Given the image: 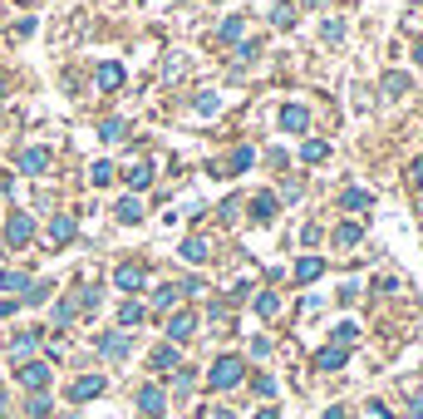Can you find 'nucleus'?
<instances>
[{
  "label": "nucleus",
  "instance_id": "1",
  "mask_svg": "<svg viewBox=\"0 0 423 419\" xmlns=\"http://www.w3.org/2000/svg\"><path fill=\"white\" fill-rule=\"evenodd\" d=\"M241 380H246L241 355H216V365H212V390H216V395H226V390H236Z\"/></svg>",
  "mask_w": 423,
  "mask_h": 419
},
{
  "label": "nucleus",
  "instance_id": "2",
  "mask_svg": "<svg viewBox=\"0 0 423 419\" xmlns=\"http://www.w3.org/2000/svg\"><path fill=\"white\" fill-rule=\"evenodd\" d=\"M104 390H108L104 375H79V380L69 385V400H74V405H89V400H99Z\"/></svg>",
  "mask_w": 423,
  "mask_h": 419
},
{
  "label": "nucleus",
  "instance_id": "3",
  "mask_svg": "<svg viewBox=\"0 0 423 419\" xmlns=\"http://www.w3.org/2000/svg\"><path fill=\"white\" fill-rule=\"evenodd\" d=\"M30 237H35V217H30V212H10V222H5V242H10V247H25Z\"/></svg>",
  "mask_w": 423,
  "mask_h": 419
},
{
  "label": "nucleus",
  "instance_id": "4",
  "mask_svg": "<svg viewBox=\"0 0 423 419\" xmlns=\"http://www.w3.org/2000/svg\"><path fill=\"white\" fill-rule=\"evenodd\" d=\"M50 375H54V370H50L45 360H25V365L15 370V380H20L25 390H45V385H50Z\"/></svg>",
  "mask_w": 423,
  "mask_h": 419
},
{
  "label": "nucleus",
  "instance_id": "5",
  "mask_svg": "<svg viewBox=\"0 0 423 419\" xmlns=\"http://www.w3.org/2000/svg\"><path fill=\"white\" fill-rule=\"evenodd\" d=\"M128 350H133V335L128 330H104L99 335V355H108V360H123Z\"/></svg>",
  "mask_w": 423,
  "mask_h": 419
},
{
  "label": "nucleus",
  "instance_id": "6",
  "mask_svg": "<svg viewBox=\"0 0 423 419\" xmlns=\"http://www.w3.org/2000/svg\"><path fill=\"white\" fill-rule=\"evenodd\" d=\"M192 335H197V315L192 311L168 315V340H173V345H182V340H192Z\"/></svg>",
  "mask_w": 423,
  "mask_h": 419
},
{
  "label": "nucleus",
  "instance_id": "7",
  "mask_svg": "<svg viewBox=\"0 0 423 419\" xmlns=\"http://www.w3.org/2000/svg\"><path fill=\"white\" fill-rule=\"evenodd\" d=\"M143 281H148V272H143L138 262H123V267L113 272V286H118V291H143Z\"/></svg>",
  "mask_w": 423,
  "mask_h": 419
},
{
  "label": "nucleus",
  "instance_id": "8",
  "mask_svg": "<svg viewBox=\"0 0 423 419\" xmlns=\"http://www.w3.org/2000/svg\"><path fill=\"white\" fill-rule=\"evenodd\" d=\"M138 410H143L148 419H163V410H168V395H163L158 385H143V390H138Z\"/></svg>",
  "mask_w": 423,
  "mask_h": 419
},
{
  "label": "nucleus",
  "instance_id": "9",
  "mask_svg": "<svg viewBox=\"0 0 423 419\" xmlns=\"http://www.w3.org/2000/svg\"><path fill=\"white\" fill-rule=\"evenodd\" d=\"M281 128H286V133H306V128H311V108L306 104H286L281 108Z\"/></svg>",
  "mask_w": 423,
  "mask_h": 419
},
{
  "label": "nucleus",
  "instance_id": "10",
  "mask_svg": "<svg viewBox=\"0 0 423 419\" xmlns=\"http://www.w3.org/2000/svg\"><path fill=\"white\" fill-rule=\"evenodd\" d=\"M45 168H50V148H25V153H20V173L40 178Z\"/></svg>",
  "mask_w": 423,
  "mask_h": 419
},
{
  "label": "nucleus",
  "instance_id": "11",
  "mask_svg": "<svg viewBox=\"0 0 423 419\" xmlns=\"http://www.w3.org/2000/svg\"><path fill=\"white\" fill-rule=\"evenodd\" d=\"M64 242H74V217L69 212L50 217V247H64Z\"/></svg>",
  "mask_w": 423,
  "mask_h": 419
},
{
  "label": "nucleus",
  "instance_id": "12",
  "mask_svg": "<svg viewBox=\"0 0 423 419\" xmlns=\"http://www.w3.org/2000/svg\"><path fill=\"white\" fill-rule=\"evenodd\" d=\"M35 350H40V330H20V335L10 340V355H15L20 365H25V355H35Z\"/></svg>",
  "mask_w": 423,
  "mask_h": 419
},
{
  "label": "nucleus",
  "instance_id": "13",
  "mask_svg": "<svg viewBox=\"0 0 423 419\" xmlns=\"http://www.w3.org/2000/svg\"><path fill=\"white\" fill-rule=\"evenodd\" d=\"M30 286H35V281H30L25 272H0V291H5V296H20V301H25Z\"/></svg>",
  "mask_w": 423,
  "mask_h": 419
},
{
  "label": "nucleus",
  "instance_id": "14",
  "mask_svg": "<svg viewBox=\"0 0 423 419\" xmlns=\"http://www.w3.org/2000/svg\"><path fill=\"white\" fill-rule=\"evenodd\" d=\"M276 212H281V203H276L271 193H256V198H251V217H256V222H271Z\"/></svg>",
  "mask_w": 423,
  "mask_h": 419
},
{
  "label": "nucleus",
  "instance_id": "15",
  "mask_svg": "<svg viewBox=\"0 0 423 419\" xmlns=\"http://www.w3.org/2000/svg\"><path fill=\"white\" fill-rule=\"evenodd\" d=\"M143 320H148V306H138V301H123V306H118V325H123V330H133V325H143Z\"/></svg>",
  "mask_w": 423,
  "mask_h": 419
},
{
  "label": "nucleus",
  "instance_id": "16",
  "mask_svg": "<svg viewBox=\"0 0 423 419\" xmlns=\"http://www.w3.org/2000/svg\"><path fill=\"white\" fill-rule=\"evenodd\" d=\"M148 360H153V370H178V360H182V355H178V345L168 340V345H158Z\"/></svg>",
  "mask_w": 423,
  "mask_h": 419
},
{
  "label": "nucleus",
  "instance_id": "17",
  "mask_svg": "<svg viewBox=\"0 0 423 419\" xmlns=\"http://www.w3.org/2000/svg\"><path fill=\"white\" fill-rule=\"evenodd\" d=\"M344 360H349V355H344V345H325V350L315 355V370H340Z\"/></svg>",
  "mask_w": 423,
  "mask_h": 419
},
{
  "label": "nucleus",
  "instance_id": "18",
  "mask_svg": "<svg viewBox=\"0 0 423 419\" xmlns=\"http://www.w3.org/2000/svg\"><path fill=\"white\" fill-rule=\"evenodd\" d=\"M340 203H344V212H364L374 198H369L364 188H344V193H340Z\"/></svg>",
  "mask_w": 423,
  "mask_h": 419
},
{
  "label": "nucleus",
  "instance_id": "19",
  "mask_svg": "<svg viewBox=\"0 0 423 419\" xmlns=\"http://www.w3.org/2000/svg\"><path fill=\"white\" fill-rule=\"evenodd\" d=\"M113 217H118V222H128V227H133V222H143V203H138V198H123V203H118V208H113Z\"/></svg>",
  "mask_w": 423,
  "mask_h": 419
},
{
  "label": "nucleus",
  "instance_id": "20",
  "mask_svg": "<svg viewBox=\"0 0 423 419\" xmlns=\"http://www.w3.org/2000/svg\"><path fill=\"white\" fill-rule=\"evenodd\" d=\"M320 272H325V262H320V257H301V262H296V281H315Z\"/></svg>",
  "mask_w": 423,
  "mask_h": 419
},
{
  "label": "nucleus",
  "instance_id": "21",
  "mask_svg": "<svg viewBox=\"0 0 423 419\" xmlns=\"http://www.w3.org/2000/svg\"><path fill=\"white\" fill-rule=\"evenodd\" d=\"M148 183H153V163H133V168H128V188L138 193V188H148Z\"/></svg>",
  "mask_w": 423,
  "mask_h": 419
},
{
  "label": "nucleus",
  "instance_id": "22",
  "mask_svg": "<svg viewBox=\"0 0 423 419\" xmlns=\"http://www.w3.org/2000/svg\"><path fill=\"white\" fill-rule=\"evenodd\" d=\"M178 296H182V286H158V291H153V311H173Z\"/></svg>",
  "mask_w": 423,
  "mask_h": 419
},
{
  "label": "nucleus",
  "instance_id": "23",
  "mask_svg": "<svg viewBox=\"0 0 423 419\" xmlns=\"http://www.w3.org/2000/svg\"><path fill=\"white\" fill-rule=\"evenodd\" d=\"M276 311H281V296H276V291H261V296H256V315H261V320H271Z\"/></svg>",
  "mask_w": 423,
  "mask_h": 419
},
{
  "label": "nucleus",
  "instance_id": "24",
  "mask_svg": "<svg viewBox=\"0 0 423 419\" xmlns=\"http://www.w3.org/2000/svg\"><path fill=\"white\" fill-rule=\"evenodd\" d=\"M123 84V65H99V89H118Z\"/></svg>",
  "mask_w": 423,
  "mask_h": 419
},
{
  "label": "nucleus",
  "instance_id": "25",
  "mask_svg": "<svg viewBox=\"0 0 423 419\" xmlns=\"http://www.w3.org/2000/svg\"><path fill=\"white\" fill-rule=\"evenodd\" d=\"M301 158H306V163H325V158H330V143H320V138H306Z\"/></svg>",
  "mask_w": 423,
  "mask_h": 419
},
{
  "label": "nucleus",
  "instance_id": "26",
  "mask_svg": "<svg viewBox=\"0 0 423 419\" xmlns=\"http://www.w3.org/2000/svg\"><path fill=\"white\" fill-rule=\"evenodd\" d=\"M251 163H256V153H251V148H246V143H241V148H236V153H231V163H226V173H246V168H251Z\"/></svg>",
  "mask_w": 423,
  "mask_h": 419
},
{
  "label": "nucleus",
  "instance_id": "27",
  "mask_svg": "<svg viewBox=\"0 0 423 419\" xmlns=\"http://www.w3.org/2000/svg\"><path fill=\"white\" fill-rule=\"evenodd\" d=\"M182 262H207V242L202 237H187L182 242Z\"/></svg>",
  "mask_w": 423,
  "mask_h": 419
},
{
  "label": "nucleus",
  "instance_id": "28",
  "mask_svg": "<svg viewBox=\"0 0 423 419\" xmlns=\"http://www.w3.org/2000/svg\"><path fill=\"white\" fill-rule=\"evenodd\" d=\"M359 237H364V232H359L354 222H344V227H335V242H340V247H359Z\"/></svg>",
  "mask_w": 423,
  "mask_h": 419
},
{
  "label": "nucleus",
  "instance_id": "29",
  "mask_svg": "<svg viewBox=\"0 0 423 419\" xmlns=\"http://www.w3.org/2000/svg\"><path fill=\"white\" fill-rule=\"evenodd\" d=\"M354 340H359V325L354 320H340L335 325V345H354Z\"/></svg>",
  "mask_w": 423,
  "mask_h": 419
},
{
  "label": "nucleus",
  "instance_id": "30",
  "mask_svg": "<svg viewBox=\"0 0 423 419\" xmlns=\"http://www.w3.org/2000/svg\"><path fill=\"white\" fill-rule=\"evenodd\" d=\"M123 133H128V123H123V118H108L104 128H99V138H108V143H118Z\"/></svg>",
  "mask_w": 423,
  "mask_h": 419
},
{
  "label": "nucleus",
  "instance_id": "31",
  "mask_svg": "<svg viewBox=\"0 0 423 419\" xmlns=\"http://www.w3.org/2000/svg\"><path fill=\"white\" fill-rule=\"evenodd\" d=\"M271 20H276L281 30H291V25H296V5H276V10H271Z\"/></svg>",
  "mask_w": 423,
  "mask_h": 419
},
{
  "label": "nucleus",
  "instance_id": "32",
  "mask_svg": "<svg viewBox=\"0 0 423 419\" xmlns=\"http://www.w3.org/2000/svg\"><path fill=\"white\" fill-rule=\"evenodd\" d=\"M404 89H409V74H389V79H384V94H389V99H399Z\"/></svg>",
  "mask_w": 423,
  "mask_h": 419
},
{
  "label": "nucleus",
  "instance_id": "33",
  "mask_svg": "<svg viewBox=\"0 0 423 419\" xmlns=\"http://www.w3.org/2000/svg\"><path fill=\"white\" fill-rule=\"evenodd\" d=\"M89 178H94V188L113 183V163H94V168H89Z\"/></svg>",
  "mask_w": 423,
  "mask_h": 419
},
{
  "label": "nucleus",
  "instance_id": "34",
  "mask_svg": "<svg viewBox=\"0 0 423 419\" xmlns=\"http://www.w3.org/2000/svg\"><path fill=\"white\" fill-rule=\"evenodd\" d=\"M25 410H30V419H50V410H54V405H50L45 395H35V400H30Z\"/></svg>",
  "mask_w": 423,
  "mask_h": 419
},
{
  "label": "nucleus",
  "instance_id": "35",
  "mask_svg": "<svg viewBox=\"0 0 423 419\" xmlns=\"http://www.w3.org/2000/svg\"><path fill=\"white\" fill-rule=\"evenodd\" d=\"M25 301H30V306H40V301H50V281H35V286L25 291Z\"/></svg>",
  "mask_w": 423,
  "mask_h": 419
},
{
  "label": "nucleus",
  "instance_id": "36",
  "mask_svg": "<svg viewBox=\"0 0 423 419\" xmlns=\"http://www.w3.org/2000/svg\"><path fill=\"white\" fill-rule=\"evenodd\" d=\"M216 108H221V99H216V94H197V113H202V118H212Z\"/></svg>",
  "mask_w": 423,
  "mask_h": 419
},
{
  "label": "nucleus",
  "instance_id": "37",
  "mask_svg": "<svg viewBox=\"0 0 423 419\" xmlns=\"http://www.w3.org/2000/svg\"><path fill=\"white\" fill-rule=\"evenodd\" d=\"M74 311H79L74 301H59V306H54V325H69V320H74Z\"/></svg>",
  "mask_w": 423,
  "mask_h": 419
},
{
  "label": "nucleus",
  "instance_id": "38",
  "mask_svg": "<svg viewBox=\"0 0 423 419\" xmlns=\"http://www.w3.org/2000/svg\"><path fill=\"white\" fill-rule=\"evenodd\" d=\"M221 40H241V15H231V20H221Z\"/></svg>",
  "mask_w": 423,
  "mask_h": 419
},
{
  "label": "nucleus",
  "instance_id": "39",
  "mask_svg": "<svg viewBox=\"0 0 423 419\" xmlns=\"http://www.w3.org/2000/svg\"><path fill=\"white\" fill-rule=\"evenodd\" d=\"M99 296H104L99 286H84V291H79V306H84V311H94V306H99Z\"/></svg>",
  "mask_w": 423,
  "mask_h": 419
},
{
  "label": "nucleus",
  "instance_id": "40",
  "mask_svg": "<svg viewBox=\"0 0 423 419\" xmlns=\"http://www.w3.org/2000/svg\"><path fill=\"white\" fill-rule=\"evenodd\" d=\"M173 385H178V390H182V395H187V390H192V385H197V375H192V370H178V375H173Z\"/></svg>",
  "mask_w": 423,
  "mask_h": 419
},
{
  "label": "nucleus",
  "instance_id": "41",
  "mask_svg": "<svg viewBox=\"0 0 423 419\" xmlns=\"http://www.w3.org/2000/svg\"><path fill=\"white\" fill-rule=\"evenodd\" d=\"M325 40H330V45L344 40V25H340V20H325Z\"/></svg>",
  "mask_w": 423,
  "mask_h": 419
},
{
  "label": "nucleus",
  "instance_id": "42",
  "mask_svg": "<svg viewBox=\"0 0 423 419\" xmlns=\"http://www.w3.org/2000/svg\"><path fill=\"white\" fill-rule=\"evenodd\" d=\"M251 60H256V45H251V40H246V45H236V65H251Z\"/></svg>",
  "mask_w": 423,
  "mask_h": 419
},
{
  "label": "nucleus",
  "instance_id": "43",
  "mask_svg": "<svg viewBox=\"0 0 423 419\" xmlns=\"http://www.w3.org/2000/svg\"><path fill=\"white\" fill-rule=\"evenodd\" d=\"M256 395H266V400H271V395H276V380H266V375H256Z\"/></svg>",
  "mask_w": 423,
  "mask_h": 419
},
{
  "label": "nucleus",
  "instance_id": "44",
  "mask_svg": "<svg viewBox=\"0 0 423 419\" xmlns=\"http://www.w3.org/2000/svg\"><path fill=\"white\" fill-rule=\"evenodd\" d=\"M409 183H414V188H423V158H414V168H409Z\"/></svg>",
  "mask_w": 423,
  "mask_h": 419
},
{
  "label": "nucleus",
  "instance_id": "45",
  "mask_svg": "<svg viewBox=\"0 0 423 419\" xmlns=\"http://www.w3.org/2000/svg\"><path fill=\"white\" fill-rule=\"evenodd\" d=\"M320 419H344V410H340V405H335V410H325V415Z\"/></svg>",
  "mask_w": 423,
  "mask_h": 419
},
{
  "label": "nucleus",
  "instance_id": "46",
  "mask_svg": "<svg viewBox=\"0 0 423 419\" xmlns=\"http://www.w3.org/2000/svg\"><path fill=\"white\" fill-rule=\"evenodd\" d=\"M0 315H15V301H0Z\"/></svg>",
  "mask_w": 423,
  "mask_h": 419
},
{
  "label": "nucleus",
  "instance_id": "47",
  "mask_svg": "<svg viewBox=\"0 0 423 419\" xmlns=\"http://www.w3.org/2000/svg\"><path fill=\"white\" fill-rule=\"evenodd\" d=\"M256 419H281V415H276V410H261V415H256Z\"/></svg>",
  "mask_w": 423,
  "mask_h": 419
},
{
  "label": "nucleus",
  "instance_id": "48",
  "mask_svg": "<svg viewBox=\"0 0 423 419\" xmlns=\"http://www.w3.org/2000/svg\"><path fill=\"white\" fill-rule=\"evenodd\" d=\"M414 60H419V65H423V40H419V45H414Z\"/></svg>",
  "mask_w": 423,
  "mask_h": 419
},
{
  "label": "nucleus",
  "instance_id": "49",
  "mask_svg": "<svg viewBox=\"0 0 423 419\" xmlns=\"http://www.w3.org/2000/svg\"><path fill=\"white\" fill-rule=\"evenodd\" d=\"M0 415H5V390H0Z\"/></svg>",
  "mask_w": 423,
  "mask_h": 419
},
{
  "label": "nucleus",
  "instance_id": "50",
  "mask_svg": "<svg viewBox=\"0 0 423 419\" xmlns=\"http://www.w3.org/2000/svg\"><path fill=\"white\" fill-rule=\"evenodd\" d=\"M0 94H5V74H0Z\"/></svg>",
  "mask_w": 423,
  "mask_h": 419
},
{
  "label": "nucleus",
  "instance_id": "51",
  "mask_svg": "<svg viewBox=\"0 0 423 419\" xmlns=\"http://www.w3.org/2000/svg\"><path fill=\"white\" fill-rule=\"evenodd\" d=\"M64 419H79V415H64Z\"/></svg>",
  "mask_w": 423,
  "mask_h": 419
}]
</instances>
